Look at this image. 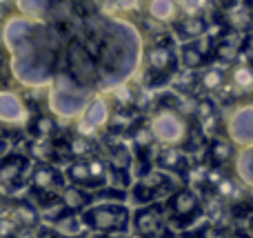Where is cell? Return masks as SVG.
<instances>
[{"label": "cell", "instance_id": "6da1fadb", "mask_svg": "<svg viewBox=\"0 0 253 238\" xmlns=\"http://www.w3.org/2000/svg\"><path fill=\"white\" fill-rule=\"evenodd\" d=\"M80 45L93 58L100 76V85H120L138 69L140 34L133 25L118 18H89L83 29Z\"/></svg>", "mask_w": 253, "mask_h": 238}, {"label": "cell", "instance_id": "7a4b0ae2", "mask_svg": "<svg viewBox=\"0 0 253 238\" xmlns=\"http://www.w3.org/2000/svg\"><path fill=\"white\" fill-rule=\"evenodd\" d=\"M11 74L20 85L40 89L51 83L60 60V36L53 27L34 22L20 40L7 47Z\"/></svg>", "mask_w": 253, "mask_h": 238}, {"label": "cell", "instance_id": "3957f363", "mask_svg": "<svg viewBox=\"0 0 253 238\" xmlns=\"http://www.w3.org/2000/svg\"><path fill=\"white\" fill-rule=\"evenodd\" d=\"M93 92L80 87L65 69H58V74H53L51 78V89L47 94L49 107H51V116L58 118H80V114L84 111L87 102L91 100Z\"/></svg>", "mask_w": 253, "mask_h": 238}, {"label": "cell", "instance_id": "277c9868", "mask_svg": "<svg viewBox=\"0 0 253 238\" xmlns=\"http://www.w3.org/2000/svg\"><path fill=\"white\" fill-rule=\"evenodd\" d=\"M147 123L153 141L162 147H184L191 132V118L180 114L175 105H158Z\"/></svg>", "mask_w": 253, "mask_h": 238}, {"label": "cell", "instance_id": "5b68a950", "mask_svg": "<svg viewBox=\"0 0 253 238\" xmlns=\"http://www.w3.org/2000/svg\"><path fill=\"white\" fill-rule=\"evenodd\" d=\"M29 190L38 203V212H49L58 205V196L65 190V176L62 172L51 163H38L31 169L29 176Z\"/></svg>", "mask_w": 253, "mask_h": 238}, {"label": "cell", "instance_id": "8992f818", "mask_svg": "<svg viewBox=\"0 0 253 238\" xmlns=\"http://www.w3.org/2000/svg\"><path fill=\"white\" fill-rule=\"evenodd\" d=\"M131 214L120 203H98L83 214V225L100 234H120L129 227Z\"/></svg>", "mask_w": 253, "mask_h": 238}, {"label": "cell", "instance_id": "52a82bcc", "mask_svg": "<svg viewBox=\"0 0 253 238\" xmlns=\"http://www.w3.org/2000/svg\"><path fill=\"white\" fill-rule=\"evenodd\" d=\"M178 71V53L171 43H156L144 53V83L147 87H158L167 83Z\"/></svg>", "mask_w": 253, "mask_h": 238}, {"label": "cell", "instance_id": "ba28073f", "mask_svg": "<svg viewBox=\"0 0 253 238\" xmlns=\"http://www.w3.org/2000/svg\"><path fill=\"white\" fill-rule=\"evenodd\" d=\"M65 65L67 74L80 85V87L93 92V87L100 85V76H98V67L93 62V58L84 51V47L80 45L78 38H71L67 43L65 49Z\"/></svg>", "mask_w": 253, "mask_h": 238}, {"label": "cell", "instance_id": "9c48e42d", "mask_svg": "<svg viewBox=\"0 0 253 238\" xmlns=\"http://www.w3.org/2000/svg\"><path fill=\"white\" fill-rule=\"evenodd\" d=\"M202 212V198L191 187H180L169 196L165 205V216H169L178 227L191 225Z\"/></svg>", "mask_w": 253, "mask_h": 238}, {"label": "cell", "instance_id": "30bf717a", "mask_svg": "<svg viewBox=\"0 0 253 238\" xmlns=\"http://www.w3.org/2000/svg\"><path fill=\"white\" fill-rule=\"evenodd\" d=\"M224 134H227L224 138H227L236 149L251 147V143H253V107L249 100H242L240 105H236V109L227 116V120H224Z\"/></svg>", "mask_w": 253, "mask_h": 238}, {"label": "cell", "instance_id": "8fae6325", "mask_svg": "<svg viewBox=\"0 0 253 238\" xmlns=\"http://www.w3.org/2000/svg\"><path fill=\"white\" fill-rule=\"evenodd\" d=\"M29 107L27 100L13 89H0V125L4 129H20L27 127L29 120Z\"/></svg>", "mask_w": 253, "mask_h": 238}, {"label": "cell", "instance_id": "7c38bea8", "mask_svg": "<svg viewBox=\"0 0 253 238\" xmlns=\"http://www.w3.org/2000/svg\"><path fill=\"white\" fill-rule=\"evenodd\" d=\"M165 205L149 203L131 216L133 234L138 238H160L165 234Z\"/></svg>", "mask_w": 253, "mask_h": 238}, {"label": "cell", "instance_id": "4fadbf2b", "mask_svg": "<svg viewBox=\"0 0 253 238\" xmlns=\"http://www.w3.org/2000/svg\"><path fill=\"white\" fill-rule=\"evenodd\" d=\"M171 187L173 185H171V178L167 176V174L158 172V169H151V172H147L144 176H140L138 183L131 187V196H133L135 203L149 205V203H153L158 196L165 194V191H171ZM171 194H173V191H171Z\"/></svg>", "mask_w": 253, "mask_h": 238}, {"label": "cell", "instance_id": "5bb4252c", "mask_svg": "<svg viewBox=\"0 0 253 238\" xmlns=\"http://www.w3.org/2000/svg\"><path fill=\"white\" fill-rule=\"evenodd\" d=\"M31 160L25 154H7L0 158V190L11 191L25 181Z\"/></svg>", "mask_w": 253, "mask_h": 238}, {"label": "cell", "instance_id": "9a60e30c", "mask_svg": "<svg viewBox=\"0 0 253 238\" xmlns=\"http://www.w3.org/2000/svg\"><path fill=\"white\" fill-rule=\"evenodd\" d=\"M211 47H213V38L211 36H202L198 40L184 43L180 47V62L187 71H196L209 65L211 60Z\"/></svg>", "mask_w": 253, "mask_h": 238}, {"label": "cell", "instance_id": "2e32d148", "mask_svg": "<svg viewBox=\"0 0 253 238\" xmlns=\"http://www.w3.org/2000/svg\"><path fill=\"white\" fill-rule=\"evenodd\" d=\"M153 165H156L158 172L162 174L169 172L180 178H189V172H191L189 156L182 147H162L156 154V158H153Z\"/></svg>", "mask_w": 253, "mask_h": 238}, {"label": "cell", "instance_id": "e0dca14e", "mask_svg": "<svg viewBox=\"0 0 253 238\" xmlns=\"http://www.w3.org/2000/svg\"><path fill=\"white\" fill-rule=\"evenodd\" d=\"M111 116V102L107 96H91V100L87 102L84 111L80 114V125L84 129H105L107 127V120Z\"/></svg>", "mask_w": 253, "mask_h": 238}, {"label": "cell", "instance_id": "ac0fdd59", "mask_svg": "<svg viewBox=\"0 0 253 238\" xmlns=\"http://www.w3.org/2000/svg\"><path fill=\"white\" fill-rule=\"evenodd\" d=\"M91 203H93L91 191L80 190V187H74V185L65 187V190L60 191V196H58V218L69 216V214L76 216L78 212L87 209Z\"/></svg>", "mask_w": 253, "mask_h": 238}, {"label": "cell", "instance_id": "d6986e66", "mask_svg": "<svg viewBox=\"0 0 253 238\" xmlns=\"http://www.w3.org/2000/svg\"><path fill=\"white\" fill-rule=\"evenodd\" d=\"M4 216L16 223L18 230H36L40 225V212L29 200H11L4 209Z\"/></svg>", "mask_w": 253, "mask_h": 238}, {"label": "cell", "instance_id": "ffe728a7", "mask_svg": "<svg viewBox=\"0 0 253 238\" xmlns=\"http://www.w3.org/2000/svg\"><path fill=\"white\" fill-rule=\"evenodd\" d=\"M140 120H142V114L135 107H111V116L105 129L109 136H125Z\"/></svg>", "mask_w": 253, "mask_h": 238}, {"label": "cell", "instance_id": "44dd1931", "mask_svg": "<svg viewBox=\"0 0 253 238\" xmlns=\"http://www.w3.org/2000/svg\"><path fill=\"white\" fill-rule=\"evenodd\" d=\"M173 34L178 36L184 43H191V40H198L202 36H207L209 31V20H207L202 13H191V16H180L178 20L171 25Z\"/></svg>", "mask_w": 253, "mask_h": 238}, {"label": "cell", "instance_id": "7402d4cb", "mask_svg": "<svg viewBox=\"0 0 253 238\" xmlns=\"http://www.w3.org/2000/svg\"><path fill=\"white\" fill-rule=\"evenodd\" d=\"M144 11L153 22L160 25H173L182 13H180V2L178 0H147L144 2Z\"/></svg>", "mask_w": 253, "mask_h": 238}, {"label": "cell", "instance_id": "603a6c76", "mask_svg": "<svg viewBox=\"0 0 253 238\" xmlns=\"http://www.w3.org/2000/svg\"><path fill=\"white\" fill-rule=\"evenodd\" d=\"M236 151L238 149L224 136L211 138L209 145H207V160H209V167L224 169L229 163H233V158H236Z\"/></svg>", "mask_w": 253, "mask_h": 238}, {"label": "cell", "instance_id": "cb8c5ba5", "mask_svg": "<svg viewBox=\"0 0 253 238\" xmlns=\"http://www.w3.org/2000/svg\"><path fill=\"white\" fill-rule=\"evenodd\" d=\"M27 132L31 134L34 141H51V138L58 136L56 116L47 114V111H38V114L29 116V120H27Z\"/></svg>", "mask_w": 253, "mask_h": 238}, {"label": "cell", "instance_id": "d4e9b609", "mask_svg": "<svg viewBox=\"0 0 253 238\" xmlns=\"http://www.w3.org/2000/svg\"><path fill=\"white\" fill-rule=\"evenodd\" d=\"M229 85L233 87L231 92H233V96H236V100H238V98L249 96L251 85H253V74H251L249 62H236V67H233V69H229L227 87H229Z\"/></svg>", "mask_w": 253, "mask_h": 238}, {"label": "cell", "instance_id": "484cf974", "mask_svg": "<svg viewBox=\"0 0 253 238\" xmlns=\"http://www.w3.org/2000/svg\"><path fill=\"white\" fill-rule=\"evenodd\" d=\"M18 13L29 20H47V18H53V9L58 7L56 0H16Z\"/></svg>", "mask_w": 253, "mask_h": 238}, {"label": "cell", "instance_id": "4316f807", "mask_svg": "<svg viewBox=\"0 0 253 238\" xmlns=\"http://www.w3.org/2000/svg\"><path fill=\"white\" fill-rule=\"evenodd\" d=\"M227 74L229 69H224V67H207L205 71H202L200 76H196V89H200V92H222V87L227 85Z\"/></svg>", "mask_w": 253, "mask_h": 238}, {"label": "cell", "instance_id": "83f0119b", "mask_svg": "<svg viewBox=\"0 0 253 238\" xmlns=\"http://www.w3.org/2000/svg\"><path fill=\"white\" fill-rule=\"evenodd\" d=\"M253 151L251 147H242V149L236 151V181L242 183V185L249 190L253 183V174H251V163H253Z\"/></svg>", "mask_w": 253, "mask_h": 238}, {"label": "cell", "instance_id": "f1b7e54d", "mask_svg": "<svg viewBox=\"0 0 253 238\" xmlns=\"http://www.w3.org/2000/svg\"><path fill=\"white\" fill-rule=\"evenodd\" d=\"M65 178L71 183L74 187H80V190H91V178H89V169H87V160H71L67 165Z\"/></svg>", "mask_w": 253, "mask_h": 238}, {"label": "cell", "instance_id": "f546056e", "mask_svg": "<svg viewBox=\"0 0 253 238\" xmlns=\"http://www.w3.org/2000/svg\"><path fill=\"white\" fill-rule=\"evenodd\" d=\"M87 169H89V178H91V190L93 191L107 187L109 172H107V163L100 158V156H91V158H87Z\"/></svg>", "mask_w": 253, "mask_h": 238}, {"label": "cell", "instance_id": "4dcf8cb0", "mask_svg": "<svg viewBox=\"0 0 253 238\" xmlns=\"http://www.w3.org/2000/svg\"><path fill=\"white\" fill-rule=\"evenodd\" d=\"M27 158H36L38 163H51L53 165V147H51V141H34L31 138L27 143Z\"/></svg>", "mask_w": 253, "mask_h": 238}, {"label": "cell", "instance_id": "1f68e13d", "mask_svg": "<svg viewBox=\"0 0 253 238\" xmlns=\"http://www.w3.org/2000/svg\"><path fill=\"white\" fill-rule=\"evenodd\" d=\"M53 223H56V230H58L56 234H60V236L76 238V236H80V230H83V223H80L74 214H69V216H60Z\"/></svg>", "mask_w": 253, "mask_h": 238}, {"label": "cell", "instance_id": "d6a6232c", "mask_svg": "<svg viewBox=\"0 0 253 238\" xmlns=\"http://www.w3.org/2000/svg\"><path fill=\"white\" fill-rule=\"evenodd\" d=\"M209 234V227H200V230H193V232H173V234H165L162 238H207Z\"/></svg>", "mask_w": 253, "mask_h": 238}, {"label": "cell", "instance_id": "836d02e7", "mask_svg": "<svg viewBox=\"0 0 253 238\" xmlns=\"http://www.w3.org/2000/svg\"><path fill=\"white\" fill-rule=\"evenodd\" d=\"M16 232H18L16 223H11L2 214V216H0V238H13V236H16Z\"/></svg>", "mask_w": 253, "mask_h": 238}, {"label": "cell", "instance_id": "e575fe53", "mask_svg": "<svg viewBox=\"0 0 253 238\" xmlns=\"http://www.w3.org/2000/svg\"><path fill=\"white\" fill-rule=\"evenodd\" d=\"M114 2H116V7H118V11L131 13V11H138L142 0H114Z\"/></svg>", "mask_w": 253, "mask_h": 238}, {"label": "cell", "instance_id": "d590c367", "mask_svg": "<svg viewBox=\"0 0 253 238\" xmlns=\"http://www.w3.org/2000/svg\"><path fill=\"white\" fill-rule=\"evenodd\" d=\"M13 238H40V234H38V227L36 230H18L16 232V236Z\"/></svg>", "mask_w": 253, "mask_h": 238}, {"label": "cell", "instance_id": "8d00e7d4", "mask_svg": "<svg viewBox=\"0 0 253 238\" xmlns=\"http://www.w3.org/2000/svg\"><path fill=\"white\" fill-rule=\"evenodd\" d=\"M218 238H249V236H247V234H242V232H224V234H220Z\"/></svg>", "mask_w": 253, "mask_h": 238}, {"label": "cell", "instance_id": "74e56055", "mask_svg": "<svg viewBox=\"0 0 253 238\" xmlns=\"http://www.w3.org/2000/svg\"><path fill=\"white\" fill-rule=\"evenodd\" d=\"M7 151H9V141L7 138H0V158L7 156Z\"/></svg>", "mask_w": 253, "mask_h": 238}, {"label": "cell", "instance_id": "f35d334b", "mask_svg": "<svg viewBox=\"0 0 253 238\" xmlns=\"http://www.w3.org/2000/svg\"><path fill=\"white\" fill-rule=\"evenodd\" d=\"M4 62H7V58H4V53L0 51V78H2V71H4Z\"/></svg>", "mask_w": 253, "mask_h": 238}, {"label": "cell", "instance_id": "ab89813d", "mask_svg": "<svg viewBox=\"0 0 253 238\" xmlns=\"http://www.w3.org/2000/svg\"><path fill=\"white\" fill-rule=\"evenodd\" d=\"M7 136H9V132L2 127V125H0V138H7Z\"/></svg>", "mask_w": 253, "mask_h": 238}, {"label": "cell", "instance_id": "60d3db41", "mask_svg": "<svg viewBox=\"0 0 253 238\" xmlns=\"http://www.w3.org/2000/svg\"><path fill=\"white\" fill-rule=\"evenodd\" d=\"M47 238H69V236H60V234H56V232H53V234H47Z\"/></svg>", "mask_w": 253, "mask_h": 238}, {"label": "cell", "instance_id": "b9f144b4", "mask_svg": "<svg viewBox=\"0 0 253 238\" xmlns=\"http://www.w3.org/2000/svg\"><path fill=\"white\" fill-rule=\"evenodd\" d=\"M13 0H0V4H4V7H7V4H11Z\"/></svg>", "mask_w": 253, "mask_h": 238}, {"label": "cell", "instance_id": "7bdbcfd3", "mask_svg": "<svg viewBox=\"0 0 253 238\" xmlns=\"http://www.w3.org/2000/svg\"><path fill=\"white\" fill-rule=\"evenodd\" d=\"M109 238H111V236H109Z\"/></svg>", "mask_w": 253, "mask_h": 238}]
</instances>
